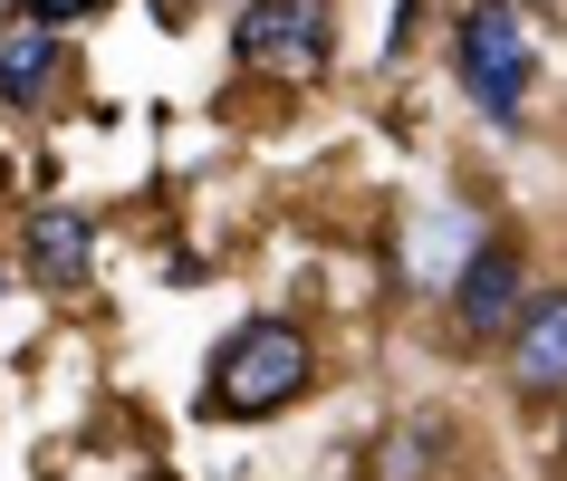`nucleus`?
Returning a JSON list of instances; mask_svg holds the SVG:
<instances>
[{"label": "nucleus", "instance_id": "f257e3e1", "mask_svg": "<svg viewBox=\"0 0 567 481\" xmlns=\"http://www.w3.org/2000/svg\"><path fill=\"white\" fill-rule=\"evenodd\" d=\"M308 376H318L308 337L289 328V318H250V328H231L221 357H212V415L260 423V415H279V405H299Z\"/></svg>", "mask_w": 567, "mask_h": 481}, {"label": "nucleus", "instance_id": "f03ea898", "mask_svg": "<svg viewBox=\"0 0 567 481\" xmlns=\"http://www.w3.org/2000/svg\"><path fill=\"white\" fill-rule=\"evenodd\" d=\"M462 88L491 125L519 116L529 96V30H519V0H472L462 10Z\"/></svg>", "mask_w": 567, "mask_h": 481}, {"label": "nucleus", "instance_id": "7ed1b4c3", "mask_svg": "<svg viewBox=\"0 0 567 481\" xmlns=\"http://www.w3.org/2000/svg\"><path fill=\"white\" fill-rule=\"evenodd\" d=\"M231 49L250 78H318L328 68V0H240Z\"/></svg>", "mask_w": 567, "mask_h": 481}, {"label": "nucleus", "instance_id": "20e7f679", "mask_svg": "<svg viewBox=\"0 0 567 481\" xmlns=\"http://www.w3.org/2000/svg\"><path fill=\"white\" fill-rule=\"evenodd\" d=\"M509 376H519V395H567V299L519 308V328H509Z\"/></svg>", "mask_w": 567, "mask_h": 481}, {"label": "nucleus", "instance_id": "39448f33", "mask_svg": "<svg viewBox=\"0 0 567 481\" xmlns=\"http://www.w3.org/2000/svg\"><path fill=\"white\" fill-rule=\"evenodd\" d=\"M452 308H462V328H472V337H501L509 318H519V250L481 240L472 270H462V289H452Z\"/></svg>", "mask_w": 567, "mask_h": 481}, {"label": "nucleus", "instance_id": "423d86ee", "mask_svg": "<svg viewBox=\"0 0 567 481\" xmlns=\"http://www.w3.org/2000/svg\"><path fill=\"white\" fill-rule=\"evenodd\" d=\"M87 260H96V232L78 222V212H39L30 222V279L39 289H78Z\"/></svg>", "mask_w": 567, "mask_h": 481}, {"label": "nucleus", "instance_id": "0eeeda50", "mask_svg": "<svg viewBox=\"0 0 567 481\" xmlns=\"http://www.w3.org/2000/svg\"><path fill=\"white\" fill-rule=\"evenodd\" d=\"M49 78H59V39H49V20H20L10 49H0V96H10V106H39Z\"/></svg>", "mask_w": 567, "mask_h": 481}, {"label": "nucleus", "instance_id": "6e6552de", "mask_svg": "<svg viewBox=\"0 0 567 481\" xmlns=\"http://www.w3.org/2000/svg\"><path fill=\"white\" fill-rule=\"evenodd\" d=\"M87 10H106V0H20V20H49V30L59 20H87Z\"/></svg>", "mask_w": 567, "mask_h": 481}, {"label": "nucleus", "instance_id": "1a4fd4ad", "mask_svg": "<svg viewBox=\"0 0 567 481\" xmlns=\"http://www.w3.org/2000/svg\"><path fill=\"white\" fill-rule=\"evenodd\" d=\"M0 289H10V270H0Z\"/></svg>", "mask_w": 567, "mask_h": 481}]
</instances>
